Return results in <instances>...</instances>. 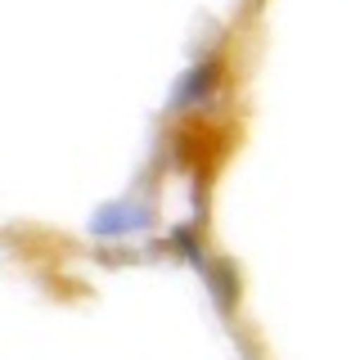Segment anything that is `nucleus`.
Here are the masks:
<instances>
[{"label": "nucleus", "instance_id": "1", "mask_svg": "<svg viewBox=\"0 0 360 360\" xmlns=\"http://www.w3.org/2000/svg\"><path fill=\"white\" fill-rule=\"evenodd\" d=\"M144 221L149 217H140V212H131V207H112V212H104V217L95 221V230L99 234H122V230H140Z\"/></svg>", "mask_w": 360, "mask_h": 360}, {"label": "nucleus", "instance_id": "2", "mask_svg": "<svg viewBox=\"0 0 360 360\" xmlns=\"http://www.w3.org/2000/svg\"><path fill=\"white\" fill-rule=\"evenodd\" d=\"M212 82H217V63H202V68H198V72H194V77H189V86H185V90H180V95H176V99H180V104H185V99H189V95H202V90H207Z\"/></svg>", "mask_w": 360, "mask_h": 360}]
</instances>
